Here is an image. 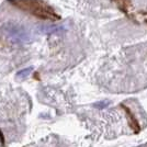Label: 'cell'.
I'll use <instances>...</instances> for the list:
<instances>
[{
	"instance_id": "cell-1",
	"label": "cell",
	"mask_w": 147,
	"mask_h": 147,
	"mask_svg": "<svg viewBox=\"0 0 147 147\" xmlns=\"http://www.w3.org/2000/svg\"><path fill=\"white\" fill-rule=\"evenodd\" d=\"M9 2L19 10L32 14L37 19L49 21L61 20V16L43 0H9Z\"/></svg>"
},
{
	"instance_id": "cell-2",
	"label": "cell",
	"mask_w": 147,
	"mask_h": 147,
	"mask_svg": "<svg viewBox=\"0 0 147 147\" xmlns=\"http://www.w3.org/2000/svg\"><path fill=\"white\" fill-rule=\"evenodd\" d=\"M120 107L122 108L124 112L126 113V117H127V122H129V129L133 131L134 134H138L141 132V126H140V123L137 121V119L135 117V114L133 113V111L129 109L127 105H125L124 103H121Z\"/></svg>"
},
{
	"instance_id": "cell-3",
	"label": "cell",
	"mask_w": 147,
	"mask_h": 147,
	"mask_svg": "<svg viewBox=\"0 0 147 147\" xmlns=\"http://www.w3.org/2000/svg\"><path fill=\"white\" fill-rule=\"evenodd\" d=\"M115 3L117 5V8L122 11L125 16H127L129 19L134 20L133 16L131 14V9H132V3L129 0H114Z\"/></svg>"
},
{
	"instance_id": "cell-4",
	"label": "cell",
	"mask_w": 147,
	"mask_h": 147,
	"mask_svg": "<svg viewBox=\"0 0 147 147\" xmlns=\"http://www.w3.org/2000/svg\"><path fill=\"white\" fill-rule=\"evenodd\" d=\"M32 71V68H26V69H23V70H21V71H19L18 74H17V79L19 80H24L29 75H30V73Z\"/></svg>"
},
{
	"instance_id": "cell-5",
	"label": "cell",
	"mask_w": 147,
	"mask_h": 147,
	"mask_svg": "<svg viewBox=\"0 0 147 147\" xmlns=\"http://www.w3.org/2000/svg\"><path fill=\"white\" fill-rule=\"evenodd\" d=\"M109 105V101H100V102H97L94 103V107L98 108V109H104L105 107Z\"/></svg>"
},
{
	"instance_id": "cell-6",
	"label": "cell",
	"mask_w": 147,
	"mask_h": 147,
	"mask_svg": "<svg viewBox=\"0 0 147 147\" xmlns=\"http://www.w3.org/2000/svg\"><path fill=\"white\" fill-rule=\"evenodd\" d=\"M0 143H1V147H5L6 140H5V136H3V133L1 132V129H0Z\"/></svg>"
},
{
	"instance_id": "cell-7",
	"label": "cell",
	"mask_w": 147,
	"mask_h": 147,
	"mask_svg": "<svg viewBox=\"0 0 147 147\" xmlns=\"http://www.w3.org/2000/svg\"><path fill=\"white\" fill-rule=\"evenodd\" d=\"M141 14L144 17V20H145V22L147 23V12H144V11H142Z\"/></svg>"
},
{
	"instance_id": "cell-8",
	"label": "cell",
	"mask_w": 147,
	"mask_h": 147,
	"mask_svg": "<svg viewBox=\"0 0 147 147\" xmlns=\"http://www.w3.org/2000/svg\"><path fill=\"white\" fill-rule=\"evenodd\" d=\"M34 79H35V80H41L38 73H34Z\"/></svg>"
}]
</instances>
